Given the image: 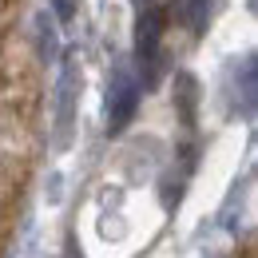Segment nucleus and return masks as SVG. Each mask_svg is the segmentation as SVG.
Here are the masks:
<instances>
[{"label": "nucleus", "instance_id": "1", "mask_svg": "<svg viewBox=\"0 0 258 258\" xmlns=\"http://www.w3.org/2000/svg\"><path fill=\"white\" fill-rule=\"evenodd\" d=\"M163 28H167V16L155 0H143L139 4V20H135V56L143 68V84L151 88L155 84V72H159V44H163Z\"/></svg>", "mask_w": 258, "mask_h": 258}, {"label": "nucleus", "instance_id": "2", "mask_svg": "<svg viewBox=\"0 0 258 258\" xmlns=\"http://www.w3.org/2000/svg\"><path fill=\"white\" fill-rule=\"evenodd\" d=\"M135 111H139V80H131L127 72H115L107 88V131L119 135L135 119Z\"/></svg>", "mask_w": 258, "mask_h": 258}, {"label": "nucleus", "instance_id": "3", "mask_svg": "<svg viewBox=\"0 0 258 258\" xmlns=\"http://www.w3.org/2000/svg\"><path fill=\"white\" fill-rule=\"evenodd\" d=\"M76 60H64V76H60V96H56V147H68L72 139V119H76Z\"/></svg>", "mask_w": 258, "mask_h": 258}, {"label": "nucleus", "instance_id": "4", "mask_svg": "<svg viewBox=\"0 0 258 258\" xmlns=\"http://www.w3.org/2000/svg\"><path fill=\"white\" fill-rule=\"evenodd\" d=\"M175 107H179L183 123H187V127H195V107H199V80H195L191 72H179V76H175Z\"/></svg>", "mask_w": 258, "mask_h": 258}, {"label": "nucleus", "instance_id": "5", "mask_svg": "<svg viewBox=\"0 0 258 258\" xmlns=\"http://www.w3.org/2000/svg\"><path fill=\"white\" fill-rule=\"evenodd\" d=\"M207 12H211V0H191V4H187V16H191V28H195V32H203Z\"/></svg>", "mask_w": 258, "mask_h": 258}]
</instances>
